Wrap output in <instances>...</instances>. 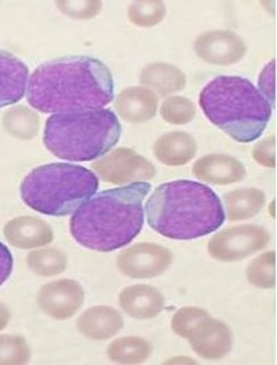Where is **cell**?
Segmentation results:
<instances>
[{"label": "cell", "instance_id": "27", "mask_svg": "<svg viewBox=\"0 0 277 365\" xmlns=\"http://www.w3.org/2000/svg\"><path fill=\"white\" fill-rule=\"evenodd\" d=\"M160 114L167 124L186 125L194 120L197 108L189 98L169 96L160 107Z\"/></svg>", "mask_w": 277, "mask_h": 365}, {"label": "cell", "instance_id": "26", "mask_svg": "<svg viewBox=\"0 0 277 365\" xmlns=\"http://www.w3.org/2000/svg\"><path fill=\"white\" fill-rule=\"evenodd\" d=\"M4 127L21 139H31L39 130V117L26 107H16L6 113Z\"/></svg>", "mask_w": 277, "mask_h": 365}, {"label": "cell", "instance_id": "25", "mask_svg": "<svg viewBox=\"0 0 277 365\" xmlns=\"http://www.w3.org/2000/svg\"><path fill=\"white\" fill-rule=\"evenodd\" d=\"M275 261L276 256L273 250L265 252L259 255L255 260H252L247 269V281L251 284L252 287L258 289H273L276 285L275 279Z\"/></svg>", "mask_w": 277, "mask_h": 365}, {"label": "cell", "instance_id": "14", "mask_svg": "<svg viewBox=\"0 0 277 365\" xmlns=\"http://www.w3.org/2000/svg\"><path fill=\"white\" fill-rule=\"evenodd\" d=\"M114 107L127 124H145L158 111V96L146 86H129L117 96Z\"/></svg>", "mask_w": 277, "mask_h": 365}, {"label": "cell", "instance_id": "12", "mask_svg": "<svg viewBox=\"0 0 277 365\" xmlns=\"http://www.w3.org/2000/svg\"><path fill=\"white\" fill-rule=\"evenodd\" d=\"M85 302V290L75 279H58L39 290L38 304L53 319L66 321L75 315Z\"/></svg>", "mask_w": 277, "mask_h": 365}, {"label": "cell", "instance_id": "9", "mask_svg": "<svg viewBox=\"0 0 277 365\" xmlns=\"http://www.w3.org/2000/svg\"><path fill=\"white\" fill-rule=\"evenodd\" d=\"M174 262L172 252L161 245L136 243L117 256V267L132 279H152L164 275Z\"/></svg>", "mask_w": 277, "mask_h": 365}, {"label": "cell", "instance_id": "28", "mask_svg": "<svg viewBox=\"0 0 277 365\" xmlns=\"http://www.w3.org/2000/svg\"><path fill=\"white\" fill-rule=\"evenodd\" d=\"M208 314L209 313L207 310L196 306H186L179 309L171 319L172 332L177 336L186 339L190 331Z\"/></svg>", "mask_w": 277, "mask_h": 365}, {"label": "cell", "instance_id": "24", "mask_svg": "<svg viewBox=\"0 0 277 365\" xmlns=\"http://www.w3.org/2000/svg\"><path fill=\"white\" fill-rule=\"evenodd\" d=\"M167 16V6L160 0L132 1L127 6V20L139 28L158 26Z\"/></svg>", "mask_w": 277, "mask_h": 365}, {"label": "cell", "instance_id": "31", "mask_svg": "<svg viewBox=\"0 0 277 365\" xmlns=\"http://www.w3.org/2000/svg\"><path fill=\"white\" fill-rule=\"evenodd\" d=\"M275 149H276V140H275V136L271 135L265 139L258 140L254 145L251 150L252 158L265 168H275L276 165Z\"/></svg>", "mask_w": 277, "mask_h": 365}, {"label": "cell", "instance_id": "13", "mask_svg": "<svg viewBox=\"0 0 277 365\" xmlns=\"http://www.w3.org/2000/svg\"><path fill=\"white\" fill-rule=\"evenodd\" d=\"M192 173L199 181L218 186L241 182L247 177L244 164L237 157L225 153H211L200 157L193 164Z\"/></svg>", "mask_w": 277, "mask_h": 365}, {"label": "cell", "instance_id": "15", "mask_svg": "<svg viewBox=\"0 0 277 365\" xmlns=\"http://www.w3.org/2000/svg\"><path fill=\"white\" fill-rule=\"evenodd\" d=\"M118 303L126 315L139 321H149L164 310L165 297L155 287L137 284L122 289Z\"/></svg>", "mask_w": 277, "mask_h": 365}, {"label": "cell", "instance_id": "20", "mask_svg": "<svg viewBox=\"0 0 277 365\" xmlns=\"http://www.w3.org/2000/svg\"><path fill=\"white\" fill-rule=\"evenodd\" d=\"M142 86L152 89L154 93L167 98L186 88V74L174 64L165 61H154L147 64L140 76Z\"/></svg>", "mask_w": 277, "mask_h": 365}, {"label": "cell", "instance_id": "32", "mask_svg": "<svg viewBox=\"0 0 277 365\" xmlns=\"http://www.w3.org/2000/svg\"><path fill=\"white\" fill-rule=\"evenodd\" d=\"M258 91L273 108L275 107V60H271L262 68L258 78Z\"/></svg>", "mask_w": 277, "mask_h": 365}, {"label": "cell", "instance_id": "10", "mask_svg": "<svg viewBox=\"0 0 277 365\" xmlns=\"http://www.w3.org/2000/svg\"><path fill=\"white\" fill-rule=\"evenodd\" d=\"M246 41L230 29H211L200 34L194 41V53L207 64L233 66L247 54Z\"/></svg>", "mask_w": 277, "mask_h": 365}, {"label": "cell", "instance_id": "23", "mask_svg": "<svg viewBox=\"0 0 277 365\" xmlns=\"http://www.w3.org/2000/svg\"><path fill=\"white\" fill-rule=\"evenodd\" d=\"M29 268L41 277H56L68 267V257L60 249H41L28 256Z\"/></svg>", "mask_w": 277, "mask_h": 365}, {"label": "cell", "instance_id": "1", "mask_svg": "<svg viewBox=\"0 0 277 365\" xmlns=\"http://www.w3.org/2000/svg\"><path fill=\"white\" fill-rule=\"evenodd\" d=\"M26 96L31 107L45 114L103 108L114 99V78L99 58L60 57L32 73Z\"/></svg>", "mask_w": 277, "mask_h": 365}, {"label": "cell", "instance_id": "19", "mask_svg": "<svg viewBox=\"0 0 277 365\" xmlns=\"http://www.w3.org/2000/svg\"><path fill=\"white\" fill-rule=\"evenodd\" d=\"M7 240L23 249L46 246L53 242V230L48 222L33 217H19L4 228Z\"/></svg>", "mask_w": 277, "mask_h": 365}, {"label": "cell", "instance_id": "21", "mask_svg": "<svg viewBox=\"0 0 277 365\" xmlns=\"http://www.w3.org/2000/svg\"><path fill=\"white\" fill-rule=\"evenodd\" d=\"M266 203V195L258 187H239L224 195L225 218L231 222L258 215Z\"/></svg>", "mask_w": 277, "mask_h": 365}, {"label": "cell", "instance_id": "6", "mask_svg": "<svg viewBox=\"0 0 277 365\" xmlns=\"http://www.w3.org/2000/svg\"><path fill=\"white\" fill-rule=\"evenodd\" d=\"M99 178L85 167L51 163L33 168L21 183V199L29 209L66 217L96 195Z\"/></svg>", "mask_w": 277, "mask_h": 365}, {"label": "cell", "instance_id": "3", "mask_svg": "<svg viewBox=\"0 0 277 365\" xmlns=\"http://www.w3.org/2000/svg\"><path fill=\"white\" fill-rule=\"evenodd\" d=\"M152 231L172 240H193L218 231L225 211L218 195L207 185L187 180L162 183L146 203Z\"/></svg>", "mask_w": 277, "mask_h": 365}, {"label": "cell", "instance_id": "22", "mask_svg": "<svg viewBox=\"0 0 277 365\" xmlns=\"http://www.w3.org/2000/svg\"><path fill=\"white\" fill-rule=\"evenodd\" d=\"M152 353L150 341L140 336H124L111 341L107 347V357L115 364H143Z\"/></svg>", "mask_w": 277, "mask_h": 365}, {"label": "cell", "instance_id": "34", "mask_svg": "<svg viewBox=\"0 0 277 365\" xmlns=\"http://www.w3.org/2000/svg\"><path fill=\"white\" fill-rule=\"evenodd\" d=\"M9 321V313L7 310L3 307V304H0V329H3L6 327Z\"/></svg>", "mask_w": 277, "mask_h": 365}, {"label": "cell", "instance_id": "8", "mask_svg": "<svg viewBox=\"0 0 277 365\" xmlns=\"http://www.w3.org/2000/svg\"><path fill=\"white\" fill-rule=\"evenodd\" d=\"M90 167L101 181L115 185L147 182L157 175L152 161L129 148L111 150L95 160Z\"/></svg>", "mask_w": 277, "mask_h": 365}, {"label": "cell", "instance_id": "29", "mask_svg": "<svg viewBox=\"0 0 277 365\" xmlns=\"http://www.w3.org/2000/svg\"><path fill=\"white\" fill-rule=\"evenodd\" d=\"M56 4L64 16L73 20L95 19L103 9V3L99 0H83V1L64 0V1H57Z\"/></svg>", "mask_w": 277, "mask_h": 365}, {"label": "cell", "instance_id": "16", "mask_svg": "<svg viewBox=\"0 0 277 365\" xmlns=\"http://www.w3.org/2000/svg\"><path fill=\"white\" fill-rule=\"evenodd\" d=\"M125 325L124 317L110 306H93L76 319L78 332L90 340H108L118 335Z\"/></svg>", "mask_w": 277, "mask_h": 365}, {"label": "cell", "instance_id": "18", "mask_svg": "<svg viewBox=\"0 0 277 365\" xmlns=\"http://www.w3.org/2000/svg\"><path fill=\"white\" fill-rule=\"evenodd\" d=\"M197 140L184 130H171L161 135L152 145L154 157L164 165L183 167L197 155Z\"/></svg>", "mask_w": 277, "mask_h": 365}, {"label": "cell", "instance_id": "17", "mask_svg": "<svg viewBox=\"0 0 277 365\" xmlns=\"http://www.w3.org/2000/svg\"><path fill=\"white\" fill-rule=\"evenodd\" d=\"M29 70L17 56L0 51V108L16 105L26 93Z\"/></svg>", "mask_w": 277, "mask_h": 365}, {"label": "cell", "instance_id": "4", "mask_svg": "<svg viewBox=\"0 0 277 365\" xmlns=\"http://www.w3.org/2000/svg\"><path fill=\"white\" fill-rule=\"evenodd\" d=\"M199 103L215 127L239 143H251L265 132L272 106L250 79L221 76L202 88Z\"/></svg>", "mask_w": 277, "mask_h": 365}, {"label": "cell", "instance_id": "2", "mask_svg": "<svg viewBox=\"0 0 277 365\" xmlns=\"http://www.w3.org/2000/svg\"><path fill=\"white\" fill-rule=\"evenodd\" d=\"M150 190V183L135 182L93 195L70 220V232L76 243L100 253L127 246L142 232L143 202Z\"/></svg>", "mask_w": 277, "mask_h": 365}, {"label": "cell", "instance_id": "30", "mask_svg": "<svg viewBox=\"0 0 277 365\" xmlns=\"http://www.w3.org/2000/svg\"><path fill=\"white\" fill-rule=\"evenodd\" d=\"M29 360L26 341L16 336H0V364H24Z\"/></svg>", "mask_w": 277, "mask_h": 365}, {"label": "cell", "instance_id": "7", "mask_svg": "<svg viewBox=\"0 0 277 365\" xmlns=\"http://www.w3.org/2000/svg\"><path fill=\"white\" fill-rule=\"evenodd\" d=\"M271 243V234L262 225L244 224L229 227L208 240L207 252L214 260L237 262L251 257Z\"/></svg>", "mask_w": 277, "mask_h": 365}, {"label": "cell", "instance_id": "33", "mask_svg": "<svg viewBox=\"0 0 277 365\" xmlns=\"http://www.w3.org/2000/svg\"><path fill=\"white\" fill-rule=\"evenodd\" d=\"M13 255L7 246L0 242V287L10 278L13 272Z\"/></svg>", "mask_w": 277, "mask_h": 365}, {"label": "cell", "instance_id": "11", "mask_svg": "<svg viewBox=\"0 0 277 365\" xmlns=\"http://www.w3.org/2000/svg\"><path fill=\"white\" fill-rule=\"evenodd\" d=\"M186 339L199 357L211 361L225 359L233 347V334L230 328L211 314L202 318Z\"/></svg>", "mask_w": 277, "mask_h": 365}, {"label": "cell", "instance_id": "5", "mask_svg": "<svg viewBox=\"0 0 277 365\" xmlns=\"http://www.w3.org/2000/svg\"><path fill=\"white\" fill-rule=\"evenodd\" d=\"M122 133L118 117L108 108L53 114L43 143L53 156L66 161H93L107 155Z\"/></svg>", "mask_w": 277, "mask_h": 365}]
</instances>
